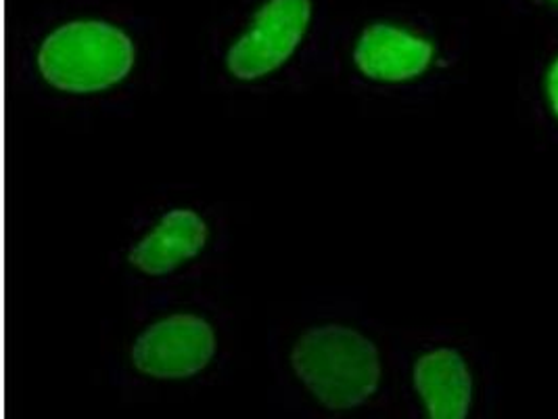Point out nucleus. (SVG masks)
<instances>
[{
    "label": "nucleus",
    "instance_id": "f257e3e1",
    "mask_svg": "<svg viewBox=\"0 0 558 419\" xmlns=\"http://www.w3.org/2000/svg\"><path fill=\"white\" fill-rule=\"evenodd\" d=\"M166 55L159 20L130 0H43L13 32L11 80L54 120H124L157 91Z\"/></svg>",
    "mask_w": 558,
    "mask_h": 419
},
{
    "label": "nucleus",
    "instance_id": "f03ea898",
    "mask_svg": "<svg viewBox=\"0 0 558 419\" xmlns=\"http://www.w3.org/2000/svg\"><path fill=\"white\" fill-rule=\"evenodd\" d=\"M268 403L284 419H385L393 414V327L352 288L287 300L266 330Z\"/></svg>",
    "mask_w": 558,
    "mask_h": 419
},
{
    "label": "nucleus",
    "instance_id": "7ed1b4c3",
    "mask_svg": "<svg viewBox=\"0 0 558 419\" xmlns=\"http://www.w3.org/2000/svg\"><path fill=\"white\" fill-rule=\"evenodd\" d=\"M239 346V313L218 282L124 298L102 330V384L122 403L191 398L229 380Z\"/></svg>",
    "mask_w": 558,
    "mask_h": 419
},
{
    "label": "nucleus",
    "instance_id": "20e7f679",
    "mask_svg": "<svg viewBox=\"0 0 558 419\" xmlns=\"http://www.w3.org/2000/svg\"><path fill=\"white\" fill-rule=\"evenodd\" d=\"M337 24L330 0H220L205 24L199 84L236 104L329 86Z\"/></svg>",
    "mask_w": 558,
    "mask_h": 419
},
{
    "label": "nucleus",
    "instance_id": "39448f33",
    "mask_svg": "<svg viewBox=\"0 0 558 419\" xmlns=\"http://www.w3.org/2000/svg\"><path fill=\"white\" fill-rule=\"evenodd\" d=\"M460 45L435 20L391 4L339 15L329 86L366 111L432 104L457 76Z\"/></svg>",
    "mask_w": 558,
    "mask_h": 419
},
{
    "label": "nucleus",
    "instance_id": "423d86ee",
    "mask_svg": "<svg viewBox=\"0 0 558 419\" xmlns=\"http://www.w3.org/2000/svg\"><path fill=\"white\" fill-rule=\"evenodd\" d=\"M234 246L232 210L199 184L166 183L134 204L107 264L124 298L216 284Z\"/></svg>",
    "mask_w": 558,
    "mask_h": 419
},
{
    "label": "nucleus",
    "instance_id": "0eeeda50",
    "mask_svg": "<svg viewBox=\"0 0 558 419\" xmlns=\"http://www.w3.org/2000/svg\"><path fill=\"white\" fill-rule=\"evenodd\" d=\"M393 419H494L500 386L489 352L452 327H393Z\"/></svg>",
    "mask_w": 558,
    "mask_h": 419
},
{
    "label": "nucleus",
    "instance_id": "6e6552de",
    "mask_svg": "<svg viewBox=\"0 0 558 419\" xmlns=\"http://www.w3.org/2000/svg\"><path fill=\"white\" fill-rule=\"evenodd\" d=\"M539 105L548 122L558 129V55H555L539 80Z\"/></svg>",
    "mask_w": 558,
    "mask_h": 419
},
{
    "label": "nucleus",
    "instance_id": "1a4fd4ad",
    "mask_svg": "<svg viewBox=\"0 0 558 419\" xmlns=\"http://www.w3.org/2000/svg\"><path fill=\"white\" fill-rule=\"evenodd\" d=\"M548 2H553V4H558V0H548Z\"/></svg>",
    "mask_w": 558,
    "mask_h": 419
}]
</instances>
